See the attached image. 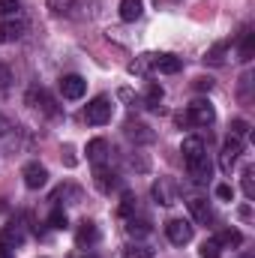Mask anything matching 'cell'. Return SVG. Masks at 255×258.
Returning <instances> with one entry per match:
<instances>
[{"label":"cell","mask_w":255,"mask_h":258,"mask_svg":"<svg viewBox=\"0 0 255 258\" xmlns=\"http://www.w3.org/2000/svg\"><path fill=\"white\" fill-rule=\"evenodd\" d=\"M240 150H243L240 138H231V135H228V141H225V147H222V153H219V168H222L225 174H231V168L237 165Z\"/></svg>","instance_id":"cell-4"},{"label":"cell","mask_w":255,"mask_h":258,"mask_svg":"<svg viewBox=\"0 0 255 258\" xmlns=\"http://www.w3.org/2000/svg\"><path fill=\"white\" fill-rule=\"evenodd\" d=\"M9 129H12V123L6 117H0V135H9Z\"/></svg>","instance_id":"cell-36"},{"label":"cell","mask_w":255,"mask_h":258,"mask_svg":"<svg viewBox=\"0 0 255 258\" xmlns=\"http://www.w3.org/2000/svg\"><path fill=\"white\" fill-rule=\"evenodd\" d=\"M186 168H189V177L195 180V183H207V180H210V174H213V165H210L207 153L189 159V162H186Z\"/></svg>","instance_id":"cell-7"},{"label":"cell","mask_w":255,"mask_h":258,"mask_svg":"<svg viewBox=\"0 0 255 258\" xmlns=\"http://www.w3.org/2000/svg\"><path fill=\"white\" fill-rule=\"evenodd\" d=\"M189 213L195 222H210V204H207V198H189Z\"/></svg>","instance_id":"cell-14"},{"label":"cell","mask_w":255,"mask_h":258,"mask_svg":"<svg viewBox=\"0 0 255 258\" xmlns=\"http://www.w3.org/2000/svg\"><path fill=\"white\" fill-rule=\"evenodd\" d=\"M195 87H198V90H210L213 81H210V78H195Z\"/></svg>","instance_id":"cell-35"},{"label":"cell","mask_w":255,"mask_h":258,"mask_svg":"<svg viewBox=\"0 0 255 258\" xmlns=\"http://www.w3.org/2000/svg\"><path fill=\"white\" fill-rule=\"evenodd\" d=\"M48 225H51V228H57V231L66 228V225H69V222H66V213H63V210H54V213L48 216Z\"/></svg>","instance_id":"cell-27"},{"label":"cell","mask_w":255,"mask_h":258,"mask_svg":"<svg viewBox=\"0 0 255 258\" xmlns=\"http://www.w3.org/2000/svg\"><path fill=\"white\" fill-rule=\"evenodd\" d=\"M120 18L123 21L141 18V0H120Z\"/></svg>","instance_id":"cell-19"},{"label":"cell","mask_w":255,"mask_h":258,"mask_svg":"<svg viewBox=\"0 0 255 258\" xmlns=\"http://www.w3.org/2000/svg\"><path fill=\"white\" fill-rule=\"evenodd\" d=\"M21 240H24L21 228H6V231H0V243H3V246H18Z\"/></svg>","instance_id":"cell-22"},{"label":"cell","mask_w":255,"mask_h":258,"mask_svg":"<svg viewBox=\"0 0 255 258\" xmlns=\"http://www.w3.org/2000/svg\"><path fill=\"white\" fill-rule=\"evenodd\" d=\"M150 66L156 69V72H162V75H174V72H180V57H174V54H150Z\"/></svg>","instance_id":"cell-9"},{"label":"cell","mask_w":255,"mask_h":258,"mask_svg":"<svg viewBox=\"0 0 255 258\" xmlns=\"http://www.w3.org/2000/svg\"><path fill=\"white\" fill-rule=\"evenodd\" d=\"M75 240L84 246V243H96L99 240V231H96V225L90 222V219H84L81 225H78V231H75Z\"/></svg>","instance_id":"cell-15"},{"label":"cell","mask_w":255,"mask_h":258,"mask_svg":"<svg viewBox=\"0 0 255 258\" xmlns=\"http://www.w3.org/2000/svg\"><path fill=\"white\" fill-rule=\"evenodd\" d=\"M21 177H24V186H27V189H42V186L48 183V171H45V165H39V162H27L24 171H21Z\"/></svg>","instance_id":"cell-5"},{"label":"cell","mask_w":255,"mask_h":258,"mask_svg":"<svg viewBox=\"0 0 255 258\" xmlns=\"http://www.w3.org/2000/svg\"><path fill=\"white\" fill-rule=\"evenodd\" d=\"M246 132H249V123H246V120H240V117L231 120V138H243Z\"/></svg>","instance_id":"cell-29"},{"label":"cell","mask_w":255,"mask_h":258,"mask_svg":"<svg viewBox=\"0 0 255 258\" xmlns=\"http://www.w3.org/2000/svg\"><path fill=\"white\" fill-rule=\"evenodd\" d=\"M126 135L132 141H141V144L153 141V132H150V126H144V123H126Z\"/></svg>","instance_id":"cell-18"},{"label":"cell","mask_w":255,"mask_h":258,"mask_svg":"<svg viewBox=\"0 0 255 258\" xmlns=\"http://www.w3.org/2000/svg\"><path fill=\"white\" fill-rule=\"evenodd\" d=\"M126 231L132 237H147V234H150V222H147V219H129Z\"/></svg>","instance_id":"cell-20"},{"label":"cell","mask_w":255,"mask_h":258,"mask_svg":"<svg viewBox=\"0 0 255 258\" xmlns=\"http://www.w3.org/2000/svg\"><path fill=\"white\" fill-rule=\"evenodd\" d=\"M123 258H153V249L150 246H129V249H123Z\"/></svg>","instance_id":"cell-26"},{"label":"cell","mask_w":255,"mask_h":258,"mask_svg":"<svg viewBox=\"0 0 255 258\" xmlns=\"http://www.w3.org/2000/svg\"><path fill=\"white\" fill-rule=\"evenodd\" d=\"M240 60H252V33H243V45H240Z\"/></svg>","instance_id":"cell-28"},{"label":"cell","mask_w":255,"mask_h":258,"mask_svg":"<svg viewBox=\"0 0 255 258\" xmlns=\"http://www.w3.org/2000/svg\"><path fill=\"white\" fill-rule=\"evenodd\" d=\"M60 93H63V99H81L87 93V81L81 75H63L60 78Z\"/></svg>","instance_id":"cell-6"},{"label":"cell","mask_w":255,"mask_h":258,"mask_svg":"<svg viewBox=\"0 0 255 258\" xmlns=\"http://www.w3.org/2000/svg\"><path fill=\"white\" fill-rule=\"evenodd\" d=\"M153 198H156L159 204H174V201H177V192H174V186H171L168 180H156V183H153Z\"/></svg>","instance_id":"cell-13"},{"label":"cell","mask_w":255,"mask_h":258,"mask_svg":"<svg viewBox=\"0 0 255 258\" xmlns=\"http://www.w3.org/2000/svg\"><path fill=\"white\" fill-rule=\"evenodd\" d=\"M111 99L108 96H96L90 105H87V111H84V120L90 123V126H102V123H108L111 120Z\"/></svg>","instance_id":"cell-1"},{"label":"cell","mask_w":255,"mask_h":258,"mask_svg":"<svg viewBox=\"0 0 255 258\" xmlns=\"http://www.w3.org/2000/svg\"><path fill=\"white\" fill-rule=\"evenodd\" d=\"M219 255H222V246L216 243V237H210V240L201 243V258H219Z\"/></svg>","instance_id":"cell-25"},{"label":"cell","mask_w":255,"mask_h":258,"mask_svg":"<svg viewBox=\"0 0 255 258\" xmlns=\"http://www.w3.org/2000/svg\"><path fill=\"white\" fill-rule=\"evenodd\" d=\"M135 210V195L132 192H123V204H120V216H129Z\"/></svg>","instance_id":"cell-31"},{"label":"cell","mask_w":255,"mask_h":258,"mask_svg":"<svg viewBox=\"0 0 255 258\" xmlns=\"http://www.w3.org/2000/svg\"><path fill=\"white\" fill-rule=\"evenodd\" d=\"M216 198H222V201H234V189H231L228 183H219V186H216Z\"/></svg>","instance_id":"cell-32"},{"label":"cell","mask_w":255,"mask_h":258,"mask_svg":"<svg viewBox=\"0 0 255 258\" xmlns=\"http://www.w3.org/2000/svg\"><path fill=\"white\" fill-rule=\"evenodd\" d=\"M213 120H216V111L207 99H195L186 108V123H192V126H210Z\"/></svg>","instance_id":"cell-2"},{"label":"cell","mask_w":255,"mask_h":258,"mask_svg":"<svg viewBox=\"0 0 255 258\" xmlns=\"http://www.w3.org/2000/svg\"><path fill=\"white\" fill-rule=\"evenodd\" d=\"M93 177H96V186H99L102 192H111V189H117V174H114V171H108L105 165H96Z\"/></svg>","instance_id":"cell-11"},{"label":"cell","mask_w":255,"mask_h":258,"mask_svg":"<svg viewBox=\"0 0 255 258\" xmlns=\"http://www.w3.org/2000/svg\"><path fill=\"white\" fill-rule=\"evenodd\" d=\"M180 150H183V159H186V162L195 159V156H204V153H207V147H204V141H201V138H183Z\"/></svg>","instance_id":"cell-16"},{"label":"cell","mask_w":255,"mask_h":258,"mask_svg":"<svg viewBox=\"0 0 255 258\" xmlns=\"http://www.w3.org/2000/svg\"><path fill=\"white\" fill-rule=\"evenodd\" d=\"M27 105H30V108H36V111H42V114H48V117H54V114H57L54 99H51L45 90H30V93H27Z\"/></svg>","instance_id":"cell-8"},{"label":"cell","mask_w":255,"mask_h":258,"mask_svg":"<svg viewBox=\"0 0 255 258\" xmlns=\"http://www.w3.org/2000/svg\"><path fill=\"white\" fill-rule=\"evenodd\" d=\"M18 12V0H0V15H15Z\"/></svg>","instance_id":"cell-33"},{"label":"cell","mask_w":255,"mask_h":258,"mask_svg":"<svg viewBox=\"0 0 255 258\" xmlns=\"http://www.w3.org/2000/svg\"><path fill=\"white\" fill-rule=\"evenodd\" d=\"M45 6H48V12H51V15H66V12L75 6V0H48Z\"/></svg>","instance_id":"cell-24"},{"label":"cell","mask_w":255,"mask_h":258,"mask_svg":"<svg viewBox=\"0 0 255 258\" xmlns=\"http://www.w3.org/2000/svg\"><path fill=\"white\" fill-rule=\"evenodd\" d=\"M9 81H12V69H9L6 63H0V90L9 87Z\"/></svg>","instance_id":"cell-34"},{"label":"cell","mask_w":255,"mask_h":258,"mask_svg":"<svg viewBox=\"0 0 255 258\" xmlns=\"http://www.w3.org/2000/svg\"><path fill=\"white\" fill-rule=\"evenodd\" d=\"M243 192H246V198H255V180H252V168H246V171H243Z\"/></svg>","instance_id":"cell-30"},{"label":"cell","mask_w":255,"mask_h":258,"mask_svg":"<svg viewBox=\"0 0 255 258\" xmlns=\"http://www.w3.org/2000/svg\"><path fill=\"white\" fill-rule=\"evenodd\" d=\"M24 21H3L0 24V45H6V42H15V39H21V33H24Z\"/></svg>","instance_id":"cell-10"},{"label":"cell","mask_w":255,"mask_h":258,"mask_svg":"<svg viewBox=\"0 0 255 258\" xmlns=\"http://www.w3.org/2000/svg\"><path fill=\"white\" fill-rule=\"evenodd\" d=\"M225 51H228V42H219V45H213L210 51H207V63H213V66H219L222 60H225Z\"/></svg>","instance_id":"cell-23"},{"label":"cell","mask_w":255,"mask_h":258,"mask_svg":"<svg viewBox=\"0 0 255 258\" xmlns=\"http://www.w3.org/2000/svg\"><path fill=\"white\" fill-rule=\"evenodd\" d=\"M165 234H168V240H171L174 246H186L195 231H192L189 219H168V222H165Z\"/></svg>","instance_id":"cell-3"},{"label":"cell","mask_w":255,"mask_h":258,"mask_svg":"<svg viewBox=\"0 0 255 258\" xmlns=\"http://www.w3.org/2000/svg\"><path fill=\"white\" fill-rule=\"evenodd\" d=\"M216 243H219V246H231V249H237V246L243 243V234H240L237 228H222V231L216 234Z\"/></svg>","instance_id":"cell-17"},{"label":"cell","mask_w":255,"mask_h":258,"mask_svg":"<svg viewBox=\"0 0 255 258\" xmlns=\"http://www.w3.org/2000/svg\"><path fill=\"white\" fill-rule=\"evenodd\" d=\"M105 156H108V141L93 138V141L87 144V159H90L93 165H102V162H105Z\"/></svg>","instance_id":"cell-12"},{"label":"cell","mask_w":255,"mask_h":258,"mask_svg":"<svg viewBox=\"0 0 255 258\" xmlns=\"http://www.w3.org/2000/svg\"><path fill=\"white\" fill-rule=\"evenodd\" d=\"M162 96H165V93H162V87H159L156 81H150V84H147V93H144V102H147L150 108H156V105L162 102Z\"/></svg>","instance_id":"cell-21"},{"label":"cell","mask_w":255,"mask_h":258,"mask_svg":"<svg viewBox=\"0 0 255 258\" xmlns=\"http://www.w3.org/2000/svg\"><path fill=\"white\" fill-rule=\"evenodd\" d=\"M0 258H15V255L9 252V246H3V243H0Z\"/></svg>","instance_id":"cell-37"}]
</instances>
